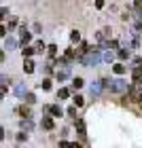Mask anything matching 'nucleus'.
I'll return each instance as SVG.
<instances>
[{
  "label": "nucleus",
  "instance_id": "f257e3e1",
  "mask_svg": "<svg viewBox=\"0 0 142 148\" xmlns=\"http://www.w3.org/2000/svg\"><path fill=\"white\" fill-rule=\"evenodd\" d=\"M106 89L112 91V93H121V91H130L132 87L127 85L123 78H114V80H108V83H106Z\"/></svg>",
  "mask_w": 142,
  "mask_h": 148
},
{
  "label": "nucleus",
  "instance_id": "f03ea898",
  "mask_svg": "<svg viewBox=\"0 0 142 148\" xmlns=\"http://www.w3.org/2000/svg\"><path fill=\"white\" fill-rule=\"evenodd\" d=\"M100 59H102V55H100L98 51H93V49H91L85 57H81V64H83V66H98V64H100Z\"/></svg>",
  "mask_w": 142,
  "mask_h": 148
},
{
  "label": "nucleus",
  "instance_id": "7ed1b4c3",
  "mask_svg": "<svg viewBox=\"0 0 142 148\" xmlns=\"http://www.w3.org/2000/svg\"><path fill=\"white\" fill-rule=\"evenodd\" d=\"M104 87H106V83H104V80H96V83H93V85L89 87L91 95H93V97H98L100 93H102V89H104Z\"/></svg>",
  "mask_w": 142,
  "mask_h": 148
},
{
  "label": "nucleus",
  "instance_id": "20e7f679",
  "mask_svg": "<svg viewBox=\"0 0 142 148\" xmlns=\"http://www.w3.org/2000/svg\"><path fill=\"white\" fill-rule=\"evenodd\" d=\"M77 131H79V136H81V138H85L87 127H85V121H83V119H79V121H77Z\"/></svg>",
  "mask_w": 142,
  "mask_h": 148
},
{
  "label": "nucleus",
  "instance_id": "39448f33",
  "mask_svg": "<svg viewBox=\"0 0 142 148\" xmlns=\"http://www.w3.org/2000/svg\"><path fill=\"white\" fill-rule=\"evenodd\" d=\"M49 112L53 114V116H62V114H64V110H62V106H59V104H53V106H49Z\"/></svg>",
  "mask_w": 142,
  "mask_h": 148
},
{
  "label": "nucleus",
  "instance_id": "423d86ee",
  "mask_svg": "<svg viewBox=\"0 0 142 148\" xmlns=\"http://www.w3.org/2000/svg\"><path fill=\"white\" fill-rule=\"evenodd\" d=\"M23 72H26V74H32V72H34V62H30V59L23 57Z\"/></svg>",
  "mask_w": 142,
  "mask_h": 148
},
{
  "label": "nucleus",
  "instance_id": "0eeeda50",
  "mask_svg": "<svg viewBox=\"0 0 142 148\" xmlns=\"http://www.w3.org/2000/svg\"><path fill=\"white\" fill-rule=\"evenodd\" d=\"M70 76V66H66L64 70H57V80H66Z\"/></svg>",
  "mask_w": 142,
  "mask_h": 148
},
{
  "label": "nucleus",
  "instance_id": "6e6552de",
  "mask_svg": "<svg viewBox=\"0 0 142 148\" xmlns=\"http://www.w3.org/2000/svg\"><path fill=\"white\" fill-rule=\"evenodd\" d=\"M15 47H17V40H15V38H11V36L4 38V49L11 51V49H15Z\"/></svg>",
  "mask_w": 142,
  "mask_h": 148
},
{
  "label": "nucleus",
  "instance_id": "1a4fd4ad",
  "mask_svg": "<svg viewBox=\"0 0 142 148\" xmlns=\"http://www.w3.org/2000/svg\"><path fill=\"white\" fill-rule=\"evenodd\" d=\"M30 40H32V34H30V32L26 30V28H21V42H23V45H28Z\"/></svg>",
  "mask_w": 142,
  "mask_h": 148
},
{
  "label": "nucleus",
  "instance_id": "9d476101",
  "mask_svg": "<svg viewBox=\"0 0 142 148\" xmlns=\"http://www.w3.org/2000/svg\"><path fill=\"white\" fill-rule=\"evenodd\" d=\"M26 93H28V89H26V85H17V87H15V95H19V97H23Z\"/></svg>",
  "mask_w": 142,
  "mask_h": 148
},
{
  "label": "nucleus",
  "instance_id": "9b49d317",
  "mask_svg": "<svg viewBox=\"0 0 142 148\" xmlns=\"http://www.w3.org/2000/svg\"><path fill=\"white\" fill-rule=\"evenodd\" d=\"M132 78H134V80H140V78H142V66L134 68V72H132Z\"/></svg>",
  "mask_w": 142,
  "mask_h": 148
},
{
  "label": "nucleus",
  "instance_id": "f8f14e48",
  "mask_svg": "<svg viewBox=\"0 0 142 148\" xmlns=\"http://www.w3.org/2000/svg\"><path fill=\"white\" fill-rule=\"evenodd\" d=\"M87 51H89V45H87V42H81V47H79V49H77V53H79V55H81V57H83V55H85V53H87Z\"/></svg>",
  "mask_w": 142,
  "mask_h": 148
},
{
  "label": "nucleus",
  "instance_id": "ddd939ff",
  "mask_svg": "<svg viewBox=\"0 0 142 148\" xmlns=\"http://www.w3.org/2000/svg\"><path fill=\"white\" fill-rule=\"evenodd\" d=\"M117 55H119L121 59H130V49H127V47H123V49H119Z\"/></svg>",
  "mask_w": 142,
  "mask_h": 148
},
{
  "label": "nucleus",
  "instance_id": "4468645a",
  "mask_svg": "<svg viewBox=\"0 0 142 148\" xmlns=\"http://www.w3.org/2000/svg\"><path fill=\"white\" fill-rule=\"evenodd\" d=\"M102 59H104L106 64H112V59H114V53H112V51H106L104 55H102Z\"/></svg>",
  "mask_w": 142,
  "mask_h": 148
},
{
  "label": "nucleus",
  "instance_id": "2eb2a0df",
  "mask_svg": "<svg viewBox=\"0 0 142 148\" xmlns=\"http://www.w3.org/2000/svg\"><path fill=\"white\" fill-rule=\"evenodd\" d=\"M125 70H127V68H125L123 64H117V66H112V72H114V74H125Z\"/></svg>",
  "mask_w": 142,
  "mask_h": 148
},
{
  "label": "nucleus",
  "instance_id": "dca6fc26",
  "mask_svg": "<svg viewBox=\"0 0 142 148\" xmlns=\"http://www.w3.org/2000/svg\"><path fill=\"white\" fill-rule=\"evenodd\" d=\"M43 127H45V129H53V119L51 116H45L43 119Z\"/></svg>",
  "mask_w": 142,
  "mask_h": 148
},
{
  "label": "nucleus",
  "instance_id": "f3484780",
  "mask_svg": "<svg viewBox=\"0 0 142 148\" xmlns=\"http://www.w3.org/2000/svg\"><path fill=\"white\" fill-rule=\"evenodd\" d=\"M32 127H34V123H32V121H26V119L21 121V129H26V131H30Z\"/></svg>",
  "mask_w": 142,
  "mask_h": 148
},
{
  "label": "nucleus",
  "instance_id": "a211bd4d",
  "mask_svg": "<svg viewBox=\"0 0 142 148\" xmlns=\"http://www.w3.org/2000/svg\"><path fill=\"white\" fill-rule=\"evenodd\" d=\"M34 51H36V49H32V47H26V45H23V49H21L23 57H30V55H32V53H34Z\"/></svg>",
  "mask_w": 142,
  "mask_h": 148
},
{
  "label": "nucleus",
  "instance_id": "6ab92c4d",
  "mask_svg": "<svg viewBox=\"0 0 142 148\" xmlns=\"http://www.w3.org/2000/svg\"><path fill=\"white\" fill-rule=\"evenodd\" d=\"M81 87H83V78H79V76H77V78L72 80V89H81Z\"/></svg>",
  "mask_w": 142,
  "mask_h": 148
},
{
  "label": "nucleus",
  "instance_id": "aec40b11",
  "mask_svg": "<svg viewBox=\"0 0 142 148\" xmlns=\"http://www.w3.org/2000/svg\"><path fill=\"white\" fill-rule=\"evenodd\" d=\"M68 95H70V89H59L57 91V97H62V99H66Z\"/></svg>",
  "mask_w": 142,
  "mask_h": 148
},
{
  "label": "nucleus",
  "instance_id": "412c9836",
  "mask_svg": "<svg viewBox=\"0 0 142 148\" xmlns=\"http://www.w3.org/2000/svg\"><path fill=\"white\" fill-rule=\"evenodd\" d=\"M47 49H49V55H51V57H55V55H57V47H55V45H49Z\"/></svg>",
  "mask_w": 142,
  "mask_h": 148
},
{
  "label": "nucleus",
  "instance_id": "4be33fe9",
  "mask_svg": "<svg viewBox=\"0 0 142 148\" xmlns=\"http://www.w3.org/2000/svg\"><path fill=\"white\" fill-rule=\"evenodd\" d=\"M40 87H43L45 91H49V89H51V80H49V78H45L43 83H40Z\"/></svg>",
  "mask_w": 142,
  "mask_h": 148
},
{
  "label": "nucleus",
  "instance_id": "5701e85b",
  "mask_svg": "<svg viewBox=\"0 0 142 148\" xmlns=\"http://www.w3.org/2000/svg\"><path fill=\"white\" fill-rule=\"evenodd\" d=\"M19 114H21V116H30V108L28 106H21V108H19Z\"/></svg>",
  "mask_w": 142,
  "mask_h": 148
},
{
  "label": "nucleus",
  "instance_id": "b1692460",
  "mask_svg": "<svg viewBox=\"0 0 142 148\" xmlns=\"http://www.w3.org/2000/svg\"><path fill=\"white\" fill-rule=\"evenodd\" d=\"M106 49H117V40H108V42H104Z\"/></svg>",
  "mask_w": 142,
  "mask_h": 148
},
{
  "label": "nucleus",
  "instance_id": "393cba45",
  "mask_svg": "<svg viewBox=\"0 0 142 148\" xmlns=\"http://www.w3.org/2000/svg\"><path fill=\"white\" fill-rule=\"evenodd\" d=\"M74 104H77V106H83V104H85L83 95H74Z\"/></svg>",
  "mask_w": 142,
  "mask_h": 148
},
{
  "label": "nucleus",
  "instance_id": "a878e982",
  "mask_svg": "<svg viewBox=\"0 0 142 148\" xmlns=\"http://www.w3.org/2000/svg\"><path fill=\"white\" fill-rule=\"evenodd\" d=\"M77 108H79L77 104H74L72 108H68V116H74V119H77Z\"/></svg>",
  "mask_w": 142,
  "mask_h": 148
},
{
  "label": "nucleus",
  "instance_id": "bb28decb",
  "mask_svg": "<svg viewBox=\"0 0 142 148\" xmlns=\"http://www.w3.org/2000/svg\"><path fill=\"white\" fill-rule=\"evenodd\" d=\"M70 40H72V42H79V40H81V34H79V32H72V34H70Z\"/></svg>",
  "mask_w": 142,
  "mask_h": 148
},
{
  "label": "nucleus",
  "instance_id": "cd10ccee",
  "mask_svg": "<svg viewBox=\"0 0 142 148\" xmlns=\"http://www.w3.org/2000/svg\"><path fill=\"white\" fill-rule=\"evenodd\" d=\"M26 102H28V104H34V102H36V97L32 95V93H26Z\"/></svg>",
  "mask_w": 142,
  "mask_h": 148
},
{
  "label": "nucleus",
  "instance_id": "c85d7f7f",
  "mask_svg": "<svg viewBox=\"0 0 142 148\" xmlns=\"http://www.w3.org/2000/svg\"><path fill=\"white\" fill-rule=\"evenodd\" d=\"M134 9H136V11H142V0H134Z\"/></svg>",
  "mask_w": 142,
  "mask_h": 148
},
{
  "label": "nucleus",
  "instance_id": "c756f323",
  "mask_svg": "<svg viewBox=\"0 0 142 148\" xmlns=\"http://www.w3.org/2000/svg\"><path fill=\"white\" fill-rule=\"evenodd\" d=\"M34 49H36V53H43V51H45V45H43V42H36Z\"/></svg>",
  "mask_w": 142,
  "mask_h": 148
},
{
  "label": "nucleus",
  "instance_id": "7c9ffc66",
  "mask_svg": "<svg viewBox=\"0 0 142 148\" xmlns=\"http://www.w3.org/2000/svg\"><path fill=\"white\" fill-rule=\"evenodd\" d=\"M134 89H136V91H142V78H140V80H136V85H134Z\"/></svg>",
  "mask_w": 142,
  "mask_h": 148
},
{
  "label": "nucleus",
  "instance_id": "2f4dec72",
  "mask_svg": "<svg viewBox=\"0 0 142 148\" xmlns=\"http://www.w3.org/2000/svg\"><path fill=\"white\" fill-rule=\"evenodd\" d=\"M66 57H68L70 62H72V59H74V51H72V49H68V51H66Z\"/></svg>",
  "mask_w": 142,
  "mask_h": 148
},
{
  "label": "nucleus",
  "instance_id": "473e14b6",
  "mask_svg": "<svg viewBox=\"0 0 142 148\" xmlns=\"http://www.w3.org/2000/svg\"><path fill=\"white\" fill-rule=\"evenodd\" d=\"M26 140V133H17V142H23Z\"/></svg>",
  "mask_w": 142,
  "mask_h": 148
},
{
  "label": "nucleus",
  "instance_id": "72a5a7b5",
  "mask_svg": "<svg viewBox=\"0 0 142 148\" xmlns=\"http://www.w3.org/2000/svg\"><path fill=\"white\" fill-rule=\"evenodd\" d=\"M104 6V0H96V9H102Z\"/></svg>",
  "mask_w": 142,
  "mask_h": 148
},
{
  "label": "nucleus",
  "instance_id": "f704fd0d",
  "mask_svg": "<svg viewBox=\"0 0 142 148\" xmlns=\"http://www.w3.org/2000/svg\"><path fill=\"white\" fill-rule=\"evenodd\" d=\"M134 64H136V66H142V57H134Z\"/></svg>",
  "mask_w": 142,
  "mask_h": 148
}]
</instances>
